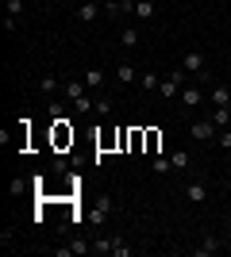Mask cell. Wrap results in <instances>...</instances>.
Masks as SVG:
<instances>
[{
    "label": "cell",
    "instance_id": "26",
    "mask_svg": "<svg viewBox=\"0 0 231 257\" xmlns=\"http://www.w3.org/2000/svg\"><path fill=\"white\" fill-rule=\"evenodd\" d=\"M4 31L16 35V31H20V20H16V16H4Z\"/></svg>",
    "mask_w": 231,
    "mask_h": 257
},
{
    "label": "cell",
    "instance_id": "1",
    "mask_svg": "<svg viewBox=\"0 0 231 257\" xmlns=\"http://www.w3.org/2000/svg\"><path fill=\"white\" fill-rule=\"evenodd\" d=\"M181 69H185V73H193V77H200V81H208V58H204L200 50L181 54Z\"/></svg>",
    "mask_w": 231,
    "mask_h": 257
},
{
    "label": "cell",
    "instance_id": "20",
    "mask_svg": "<svg viewBox=\"0 0 231 257\" xmlns=\"http://www.w3.org/2000/svg\"><path fill=\"white\" fill-rule=\"evenodd\" d=\"M139 39H143V35L135 31V27H127V31L120 35V43H123V46H139Z\"/></svg>",
    "mask_w": 231,
    "mask_h": 257
},
{
    "label": "cell",
    "instance_id": "10",
    "mask_svg": "<svg viewBox=\"0 0 231 257\" xmlns=\"http://www.w3.org/2000/svg\"><path fill=\"white\" fill-rule=\"evenodd\" d=\"M116 81H120L123 88H127V85H135V81H139L135 65H131V62H120V65H116Z\"/></svg>",
    "mask_w": 231,
    "mask_h": 257
},
{
    "label": "cell",
    "instance_id": "6",
    "mask_svg": "<svg viewBox=\"0 0 231 257\" xmlns=\"http://www.w3.org/2000/svg\"><path fill=\"white\" fill-rule=\"evenodd\" d=\"M208 184H204V181H193V184H189V188H185V200H189V204H208Z\"/></svg>",
    "mask_w": 231,
    "mask_h": 257
},
{
    "label": "cell",
    "instance_id": "22",
    "mask_svg": "<svg viewBox=\"0 0 231 257\" xmlns=\"http://www.w3.org/2000/svg\"><path fill=\"white\" fill-rule=\"evenodd\" d=\"M216 142H220V150L227 154V150H231V127H223L220 135H216Z\"/></svg>",
    "mask_w": 231,
    "mask_h": 257
},
{
    "label": "cell",
    "instance_id": "3",
    "mask_svg": "<svg viewBox=\"0 0 231 257\" xmlns=\"http://www.w3.org/2000/svg\"><path fill=\"white\" fill-rule=\"evenodd\" d=\"M100 8H104L100 0H81V4H77V23H97Z\"/></svg>",
    "mask_w": 231,
    "mask_h": 257
},
{
    "label": "cell",
    "instance_id": "2",
    "mask_svg": "<svg viewBox=\"0 0 231 257\" xmlns=\"http://www.w3.org/2000/svg\"><path fill=\"white\" fill-rule=\"evenodd\" d=\"M189 135H193L197 142H212L216 135H220V127H216V123L204 115V119H193V123H189Z\"/></svg>",
    "mask_w": 231,
    "mask_h": 257
},
{
    "label": "cell",
    "instance_id": "15",
    "mask_svg": "<svg viewBox=\"0 0 231 257\" xmlns=\"http://www.w3.org/2000/svg\"><path fill=\"white\" fill-rule=\"evenodd\" d=\"M158 85H162L158 73H143V77H139V88H143V92H158Z\"/></svg>",
    "mask_w": 231,
    "mask_h": 257
},
{
    "label": "cell",
    "instance_id": "14",
    "mask_svg": "<svg viewBox=\"0 0 231 257\" xmlns=\"http://www.w3.org/2000/svg\"><path fill=\"white\" fill-rule=\"evenodd\" d=\"M208 119H212V123H216V127L223 131V127L231 123V107H212V115H208Z\"/></svg>",
    "mask_w": 231,
    "mask_h": 257
},
{
    "label": "cell",
    "instance_id": "21",
    "mask_svg": "<svg viewBox=\"0 0 231 257\" xmlns=\"http://www.w3.org/2000/svg\"><path fill=\"white\" fill-rule=\"evenodd\" d=\"M170 161H174V169H189V154L185 150H174V154H170Z\"/></svg>",
    "mask_w": 231,
    "mask_h": 257
},
{
    "label": "cell",
    "instance_id": "16",
    "mask_svg": "<svg viewBox=\"0 0 231 257\" xmlns=\"http://www.w3.org/2000/svg\"><path fill=\"white\" fill-rule=\"evenodd\" d=\"M112 249H116V234H112V238H97V242H93V253H112Z\"/></svg>",
    "mask_w": 231,
    "mask_h": 257
},
{
    "label": "cell",
    "instance_id": "8",
    "mask_svg": "<svg viewBox=\"0 0 231 257\" xmlns=\"http://www.w3.org/2000/svg\"><path fill=\"white\" fill-rule=\"evenodd\" d=\"M208 104H212V107H231V88H227V85L208 88Z\"/></svg>",
    "mask_w": 231,
    "mask_h": 257
},
{
    "label": "cell",
    "instance_id": "13",
    "mask_svg": "<svg viewBox=\"0 0 231 257\" xmlns=\"http://www.w3.org/2000/svg\"><path fill=\"white\" fill-rule=\"evenodd\" d=\"M89 88H85V81H66V85H62V96L66 100H77V96H85Z\"/></svg>",
    "mask_w": 231,
    "mask_h": 257
},
{
    "label": "cell",
    "instance_id": "27",
    "mask_svg": "<svg viewBox=\"0 0 231 257\" xmlns=\"http://www.w3.org/2000/svg\"><path fill=\"white\" fill-rule=\"evenodd\" d=\"M227 158H231V150H227Z\"/></svg>",
    "mask_w": 231,
    "mask_h": 257
},
{
    "label": "cell",
    "instance_id": "24",
    "mask_svg": "<svg viewBox=\"0 0 231 257\" xmlns=\"http://www.w3.org/2000/svg\"><path fill=\"white\" fill-rule=\"evenodd\" d=\"M69 249H73V253H89V249H93V242H85V238H73V242H69Z\"/></svg>",
    "mask_w": 231,
    "mask_h": 257
},
{
    "label": "cell",
    "instance_id": "9",
    "mask_svg": "<svg viewBox=\"0 0 231 257\" xmlns=\"http://www.w3.org/2000/svg\"><path fill=\"white\" fill-rule=\"evenodd\" d=\"M220 249H223V242L216 234H208V238H200V246L193 249V253H197V257H212V253H220Z\"/></svg>",
    "mask_w": 231,
    "mask_h": 257
},
{
    "label": "cell",
    "instance_id": "12",
    "mask_svg": "<svg viewBox=\"0 0 231 257\" xmlns=\"http://www.w3.org/2000/svg\"><path fill=\"white\" fill-rule=\"evenodd\" d=\"M62 85H66V81H62L58 73H43L39 77V92H62Z\"/></svg>",
    "mask_w": 231,
    "mask_h": 257
},
{
    "label": "cell",
    "instance_id": "7",
    "mask_svg": "<svg viewBox=\"0 0 231 257\" xmlns=\"http://www.w3.org/2000/svg\"><path fill=\"white\" fill-rule=\"evenodd\" d=\"M81 81H85V88H89V92H97V88L104 92V69H100V65H89Z\"/></svg>",
    "mask_w": 231,
    "mask_h": 257
},
{
    "label": "cell",
    "instance_id": "11",
    "mask_svg": "<svg viewBox=\"0 0 231 257\" xmlns=\"http://www.w3.org/2000/svg\"><path fill=\"white\" fill-rule=\"evenodd\" d=\"M154 16H158V4H154V0H135V20H154Z\"/></svg>",
    "mask_w": 231,
    "mask_h": 257
},
{
    "label": "cell",
    "instance_id": "4",
    "mask_svg": "<svg viewBox=\"0 0 231 257\" xmlns=\"http://www.w3.org/2000/svg\"><path fill=\"white\" fill-rule=\"evenodd\" d=\"M204 100H208V92H204V88H197V85H185V88H181V104H185L189 111H197Z\"/></svg>",
    "mask_w": 231,
    "mask_h": 257
},
{
    "label": "cell",
    "instance_id": "28",
    "mask_svg": "<svg viewBox=\"0 0 231 257\" xmlns=\"http://www.w3.org/2000/svg\"><path fill=\"white\" fill-rule=\"evenodd\" d=\"M127 4H131V0H127Z\"/></svg>",
    "mask_w": 231,
    "mask_h": 257
},
{
    "label": "cell",
    "instance_id": "19",
    "mask_svg": "<svg viewBox=\"0 0 231 257\" xmlns=\"http://www.w3.org/2000/svg\"><path fill=\"white\" fill-rule=\"evenodd\" d=\"M93 111H97V115H104V119H108L112 111H116V104H112L108 96H97V107H93Z\"/></svg>",
    "mask_w": 231,
    "mask_h": 257
},
{
    "label": "cell",
    "instance_id": "25",
    "mask_svg": "<svg viewBox=\"0 0 231 257\" xmlns=\"http://www.w3.org/2000/svg\"><path fill=\"white\" fill-rule=\"evenodd\" d=\"M112 253H116V257H131V246H123V238L116 234V249H112Z\"/></svg>",
    "mask_w": 231,
    "mask_h": 257
},
{
    "label": "cell",
    "instance_id": "23",
    "mask_svg": "<svg viewBox=\"0 0 231 257\" xmlns=\"http://www.w3.org/2000/svg\"><path fill=\"white\" fill-rule=\"evenodd\" d=\"M23 8H27V0H8V16H16V20L23 16Z\"/></svg>",
    "mask_w": 231,
    "mask_h": 257
},
{
    "label": "cell",
    "instance_id": "5",
    "mask_svg": "<svg viewBox=\"0 0 231 257\" xmlns=\"http://www.w3.org/2000/svg\"><path fill=\"white\" fill-rule=\"evenodd\" d=\"M89 219H93V223H108V219H112V196H100V200H97V204H93V211H89Z\"/></svg>",
    "mask_w": 231,
    "mask_h": 257
},
{
    "label": "cell",
    "instance_id": "17",
    "mask_svg": "<svg viewBox=\"0 0 231 257\" xmlns=\"http://www.w3.org/2000/svg\"><path fill=\"white\" fill-rule=\"evenodd\" d=\"M150 169L158 173V177H166V173H174V161H170V158H154V161H150Z\"/></svg>",
    "mask_w": 231,
    "mask_h": 257
},
{
    "label": "cell",
    "instance_id": "18",
    "mask_svg": "<svg viewBox=\"0 0 231 257\" xmlns=\"http://www.w3.org/2000/svg\"><path fill=\"white\" fill-rule=\"evenodd\" d=\"M93 107H97V100H89V96H77L73 100V111H77V115H89Z\"/></svg>",
    "mask_w": 231,
    "mask_h": 257
}]
</instances>
